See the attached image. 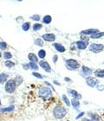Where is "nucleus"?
Listing matches in <instances>:
<instances>
[{
	"mask_svg": "<svg viewBox=\"0 0 104 121\" xmlns=\"http://www.w3.org/2000/svg\"><path fill=\"white\" fill-rule=\"evenodd\" d=\"M46 56V52L44 49H41L38 51V57L41 59H43Z\"/></svg>",
	"mask_w": 104,
	"mask_h": 121,
	"instance_id": "obj_21",
	"label": "nucleus"
},
{
	"mask_svg": "<svg viewBox=\"0 0 104 121\" xmlns=\"http://www.w3.org/2000/svg\"><path fill=\"white\" fill-rule=\"evenodd\" d=\"M1 56H2V55H1V52H0V58H1Z\"/></svg>",
	"mask_w": 104,
	"mask_h": 121,
	"instance_id": "obj_40",
	"label": "nucleus"
},
{
	"mask_svg": "<svg viewBox=\"0 0 104 121\" xmlns=\"http://www.w3.org/2000/svg\"><path fill=\"white\" fill-rule=\"evenodd\" d=\"M68 111L66 110L65 107L62 106H56L53 109V115L56 119H61L67 115Z\"/></svg>",
	"mask_w": 104,
	"mask_h": 121,
	"instance_id": "obj_1",
	"label": "nucleus"
},
{
	"mask_svg": "<svg viewBox=\"0 0 104 121\" xmlns=\"http://www.w3.org/2000/svg\"><path fill=\"white\" fill-rule=\"evenodd\" d=\"M39 65L42 68H43V70L46 71V72H48V73H50L51 72V68L50 66L49 65V63L45 60H41L40 62H39Z\"/></svg>",
	"mask_w": 104,
	"mask_h": 121,
	"instance_id": "obj_7",
	"label": "nucleus"
},
{
	"mask_svg": "<svg viewBox=\"0 0 104 121\" xmlns=\"http://www.w3.org/2000/svg\"><path fill=\"white\" fill-rule=\"evenodd\" d=\"M23 67L24 68H25V69H29V65H28V64H26V63L23 64Z\"/></svg>",
	"mask_w": 104,
	"mask_h": 121,
	"instance_id": "obj_34",
	"label": "nucleus"
},
{
	"mask_svg": "<svg viewBox=\"0 0 104 121\" xmlns=\"http://www.w3.org/2000/svg\"><path fill=\"white\" fill-rule=\"evenodd\" d=\"M82 121H93V120H91V119H82Z\"/></svg>",
	"mask_w": 104,
	"mask_h": 121,
	"instance_id": "obj_37",
	"label": "nucleus"
},
{
	"mask_svg": "<svg viewBox=\"0 0 104 121\" xmlns=\"http://www.w3.org/2000/svg\"><path fill=\"white\" fill-rule=\"evenodd\" d=\"M95 75L99 78H104V69H98L95 72Z\"/></svg>",
	"mask_w": 104,
	"mask_h": 121,
	"instance_id": "obj_17",
	"label": "nucleus"
},
{
	"mask_svg": "<svg viewBox=\"0 0 104 121\" xmlns=\"http://www.w3.org/2000/svg\"><path fill=\"white\" fill-rule=\"evenodd\" d=\"M83 115H84V112H82L81 113H80V114H79V115H78V116L76 117V119H78L79 118H81V116H83Z\"/></svg>",
	"mask_w": 104,
	"mask_h": 121,
	"instance_id": "obj_35",
	"label": "nucleus"
},
{
	"mask_svg": "<svg viewBox=\"0 0 104 121\" xmlns=\"http://www.w3.org/2000/svg\"><path fill=\"white\" fill-rule=\"evenodd\" d=\"M12 57V55L10 54V52H5L4 53V58L8 60V59H10Z\"/></svg>",
	"mask_w": 104,
	"mask_h": 121,
	"instance_id": "obj_28",
	"label": "nucleus"
},
{
	"mask_svg": "<svg viewBox=\"0 0 104 121\" xmlns=\"http://www.w3.org/2000/svg\"><path fill=\"white\" fill-rule=\"evenodd\" d=\"M65 81H70V80H69V79H68V77H67V78H65Z\"/></svg>",
	"mask_w": 104,
	"mask_h": 121,
	"instance_id": "obj_38",
	"label": "nucleus"
},
{
	"mask_svg": "<svg viewBox=\"0 0 104 121\" xmlns=\"http://www.w3.org/2000/svg\"><path fill=\"white\" fill-rule=\"evenodd\" d=\"M32 74H33V76H35V77H36V78H38V79H43V78L42 74H40V73H36V72L32 73Z\"/></svg>",
	"mask_w": 104,
	"mask_h": 121,
	"instance_id": "obj_31",
	"label": "nucleus"
},
{
	"mask_svg": "<svg viewBox=\"0 0 104 121\" xmlns=\"http://www.w3.org/2000/svg\"><path fill=\"white\" fill-rule=\"evenodd\" d=\"M63 100L65 102V104L67 105V106H70V103H69V99L67 98V96L65 95V94H63Z\"/></svg>",
	"mask_w": 104,
	"mask_h": 121,
	"instance_id": "obj_27",
	"label": "nucleus"
},
{
	"mask_svg": "<svg viewBox=\"0 0 104 121\" xmlns=\"http://www.w3.org/2000/svg\"><path fill=\"white\" fill-rule=\"evenodd\" d=\"M104 46L102 44H97V43H92L89 46V50L94 53H99L103 50Z\"/></svg>",
	"mask_w": 104,
	"mask_h": 121,
	"instance_id": "obj_4",
	"label": "nucleus"
},
{
	"mask_svg": "<svg viewBox=\"0 0 104 121\" xmlns=\"http://www.w3.org/2000/svg\"><path fill=\"white\" fill-rule=\"evenodd\" d=\"M31 18L32 19V20L37 21V22H38V21L40 20L41 17H40V16H39V15H34V16H31Z\"/></svg>",
	"mask_w": 104,
	"mask_h": 121,
	"instance_id": "obj_30",
	"label": "nucleus"
},
{
	"mask_svg": "<svg viewBox=\"0 0 104 121\" xmlns=\"http://www.w3.org/2000/svg\"><path fill=\"white\" fill-rule=\"evenodd\" d=\"M71 103H72V106H73L74 109H76V110H77V109H78V107L80 106V102H79V100H77V99H72Z\"/></svg>",
	"mask_w": 104,
	"mask_h": 121,
	"instance_id": "obj_18",
	"label": "nucleus"
},
{
	"mask_svg": "<svg viewBox=\"0 0 104 121\" xmlns=\"http://www.w3.org/2000/svg\"><path fill=\"white\" fill-rule=\"evenodd\" d=\"M28 58H29V60H31V62H35V63H36L38 61V58L36 57V56L35 54H33V53L29 54Z\"/></svg>",
	"mask_w": 104,
	"mask_h": 121,
	"instance_id": "obj_15",
	"label": "nucleus"
},
{
	"mask_svg": "<svg viewBox=\"0 0 104 121\" xmlns=\"http://www.w3.org/2000/svg\"><path fill=\"white\" fill-rule=\"evenodd\" d=\"M103 35H104V32H102V33L97 32V33H95V34H93V35H91V36H90V37L94 38V39H96V38L102 37V36H103Z\"/></svg>",
	"mask_w": 104,
	"mask_h": 121,
	"instance_id": "obj_20",
	"label": "nucleus"
},
{
	"mask_svg": "<svg viewBox=\"0 0 104 121\" xmlns=\"http://www.w3.org/2000/svg\"><path fill=\"white\" fill-rule=\"evenodd\" d=\"M68 91H69V94H71V95H72V97H73V99H77V100H79V99H81V95L78 93V92H76V90H73V89H69H69H68Z\"/></svg>",
	"mask_w": 104,
	"mask_h": 121,
	"instance_id": "obj_8",
	"label": "nucleus"
},
{
	"mask_svg": "<svg viewBox=\"0 0 104 121\" xmlns=\"http://www.w3.org/2000/svg\"><path fill=\"white\" fill-rule=\"evenodd\" d=\"M97 88H98V90L102 91V90H104V86L103 85H98V86H97Z\"/></svg>",
	"mask_w": 104,
	"mask_h": 121,
	"instance_id": "obj_33",
	"label": "nucleus"
},
{
	"mask_svg": "<svg viewBox=\"0 0 104 121\" xmlns=\"http://www.w3.org/2000/svg\"><path fill=\"white\" fill-rule=\"evenodd\" d=\"M51 20H52V18L50 15H47V16H44V17L43 18V22L46 24H49V23H51Z\"/></svg>",
	"mask_w": 104,
	"mask_h": 121,
	"instance_id": "obj_19",
	"label": "nucleus"
},
{
	"mask_svg": "<svg viewBox=\"0 0 104 121\" xmlns=\"http://www.w3.org/2000/svg\"><path fill=\"white\" fill-rule=\"evenodd\" d=\"M51 94H52V91L47 86H41L38 89V96L41 97L43 99H46L47 98L50 97Z\"/></svg>",
	"mask_w": 104,
	"mask_h": 121,
	"instance_id": "obj_2",
	"label": "nucleus"
},
{
	"mask_svg": "<svg viewBox=\"0 0 104 121\" xmlns=\"http://www.w3.org/2000/svg\"><path fill=\"white\" fill-rule=\"evenodd\" d=\"M66 64L67 67L69 68V69H76L80 67V64H79L76 60H73V59H69V60H66Z\"/></svg>",
	"mask_w": 104,
	"mask_h": 121,
	"instance_id": "obj_5",
	"label": "nucleus"
},
{
	"mask_svg": "<svg viewBox=\"0 0 104 121\" xmlns=\"http://www.w3.org/2000/svg\"><path fill=\"white\" fill-rule=\"evenodd\" d=\"M81 71H82V73H83L84 75L88 76V77L92 74L91 69H90V68H87L86 66H82V68H81Z\"/></svg>",
	"mask_w": 104,
	"mask_h": 121,
	"instance_id": "obj_12",
	"label": "nucleus"
},
{
	"mask_svg": "<svg viewBox=\"0 0 104 121\" xmlns=\"http://www.w3.org/2000/svg\"><path fill=\"white\" fill-rule=\"evenodd\" d=\"M42 27H43V25L41 23H35L33 25V30L34 31H37V30H41Z\"/></svg>",
	"mask_w": 104,
	"mask_h": 121,
	"instance_id": "obj_24",
	"label": "nucleus"
},
{
	"mask_svg": "<svg viewBox=\"0 0 104 121\" xmlns=\"http://www.w3.org/2000/svg\"><path fill=\"white\" fill-rule=\"evenodd\" d=\"M76 46L79 49H85L88 46V43L84 42V41H78V42H76Z\"/></svg>",
	"mask_w": 104,
	"mask_h": 121,
	"instance_id": "obj_11",
	"label": "nucleus"
},
{
	"mask_svg": "<svg viewBox=\"0 0 104 121\" xmlns=\"http://www.w3.org/2000/svg\"><path fill=\"white\" fill-rule=\"evenodd\" d=\"M54 47H55V48H56L58 52H60V53H63L64 51H65V48H64L62 44H60V43H54Z\"/></svg>",
	"mask_w": 104,
	"mask_h": 121,
	"instance_id": "obj_13",
	"label": "nucleus"
},
{
	"mask_svg": "<svg viewBox=\"0 0 104 121\" xmlns=\"http://www.w3.org/2000/svg\"><path fill=\"white\" fill-rule=\"evenodd\" d=\"M2 106V104H1V99H0V106Z\"/></svg>",
	"mask_w": 104,
	"mask_h": 121,
	"instance_id": "obj_39",
	"label": "nucleus"
},
{
	"mask_svg": "<svg viewBox=\"0 0 104 121\" xmlns=\"http://www.w3.org/2000/svg\"><path fill=\"white\" fill-rule=\"evenodd\" d=\"M35 44L36 45H38V46H43V42L42 39H40V38H37V39H36L35 40Z\"/></svg>",
	"mask_w": 104,
	"mask_h": 121,
	"instance_id": "obj_26",
	"label": "nucleus"
},
{
	"mask_svg": "<svg viewBox=\"0 0 104 121\" xmlns=\"http://www.w3.org/2000/svg\"><path fill=\"white\" fill-rule=\"evenodd\" d=\"M86 82L89 86L94 87V86H95L97 84H98L99 81H98L97 79L94 78V77H90V76H89V77H87V79H86Z\"/></svg>",
	"mask_w": 104,
	"mask_h": 121,
	"instance_id": "obj_6",
	"label": "nucleus"
},
{
	"mask_svg": "<svg viewBox=\"0 0 104 121\" xmlns=\"http://www.w3.org/2000/svg\"><path fill=\"white\" fill-rule=\"evenodd\" d=\"M57 60V56H54V62H56Z\"/></svg>",
	"mask_w": 104,
	"mask_h": 121,
	"instance_id": "obj_36",
	"label": "nucleus"
},
{
	"mask_svg": "<svg viewBox=\"0 0 104 121\" xmlns=\"http://www.w3.org/2000/svg\"><path fill=\"white\" fill-rule=\"evenodd\" d=\"M91 116H92V119H93V120H96V121H99L100 118L99 116L97 115V114H91Z\"/></svg>",
	"mask_w": 104,
	"mask_h": 121,
	"instance_id": "obj_32",
	"label": "nucleus"
},
{
	"mask_svg": "<svg viewBox=\"0 0 104 121\" xmlns=\"http://www.w3.org/2000/svg\"><path fill=\"white\" fill-rule=\"evenodd\" d=\"M43 40L47 41V42H54L56 39V35L51 33H48V34H44L43 35Z\"/></svg>",
	"mask_w": 104,
	"mask_h": 121,
	"instance_id": "obj_9",
	"label": "nucleus"
},
{
	"mask_svg": "<svg viewBox=\"0 0 104 121\" xmlns=\"http://www.w3.org/2000/svg\"><path fill=\"white\" fill-rule=\"evenodd\" d=\"M16 87H17V84H16L14 80H9V81H6V84H5V86L6 93H13L15 92Z\"/></svg>",
	"mask_w": 104,
	"mask_h": 121,
	"instance_id": "obj_3",
	"label": "nucleus"
},
{
	"mask_svg": "<svg viewBox=\"0 0 104 121\" xmlns=\"http://www.w3.org/2000/svg\"><path fill=\"white\" fill-rule=\"evenodd\" d=\"M8 80V75L7 73H0V84H4Z\"/></svg>",
	"mask_w": 104,
	"mask_h": 121,
	"instance_id": "obj_14",
	"label": "nucleus"
},
{
	"mask_svg": "<svg viewBox=\"0 0 104 121\" xmlns=\"http://www.w3.org/2000/svg\"><path fill=\"white\" fill-rule=\"evenodd\" d=\"M14 106H10L8 107H5V108H0V112H10L14 111Z\"/></svg>",
	"mask_w": 104,
	"mask_h": 121,
	"instance_id": "obj_16",
	"label": "nucleus"
},
{
	"mask_svg": "<svg viewBox=\"0 0 104 121\" xmlns=\"http://www.w3.org/2000/svg\"><path fill=\"white\" fill-rule=\"evenodd\" d=\"M6 48H7V44H6L5 42H1V43H0V48H1L2 50H5Z\"/></svg>",
	"mask_w": 104,
	"mask_h": 121,
	"instance_id": "obj_29",
	"label": "nucleus"
},
{
	"mask_svg": "<svg viewBox=\"0 0 104 121\" xmlns=\"http://www.w3.org/2000/svg\"><path fill=\"white\" fill-rule=\"evenodd\" d=\"M5 65L7 67V68H13L15 66V63L12 62V61H10V60H6L5 62Z\"/></svg>",
	"mask_w": 104,
	"mask_h": 121,
	"instance_id": "obj_25",
	"label": "nucleus"
},
{
	"mask_svg": "<svg viewBox=\"0 0 104 121\" xmlns=\"http://www.w3.org/2000/svg\"><path fill=\"white\" fill-rule=\"evenodd\" d=\"M99 32V30L97 29H90V30H86L81 31V35H93V34H95V33Z\"/></svg>",
	"mask_w": 104,
	"mask_h": 121,
	"instance_id": "obj_10",
	"label": "nucleus"
},
{
	"mask_svg": "<svg viewBox=\"0 0 104 121\" xmlns=\"http://www.w3.org/2000/svg\"><path fill=\"white\" fill-rule=\"evenodd\" d=\"M30 27H31V23H28V22L24 23L23 24V26H22V28H23V30H24V31H28V30H30Z\"/></svg>",
	"mask_w": 104,
	"mask_h": 121,
	"instance_id": "obj_23",
	"label": "nucleus"
},
{
	"mask_svg": "<svg viewBox=\"0 0 104 121\" xmlns=\"http://www.w3.org/2000/svg\"><path fill=\"white\" fill-rule=\"evenodd\" d=\"M28 65H29V68H31V69H33V70H37L38 69L37 64L35 63V62H30Z\"/></svg>",
	"mask_w": 104,
	"mask_h": 121,
	"instance_id": "obj_22",
	"label": "nucleus"
}]
</instances>
